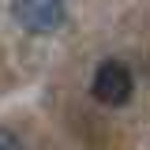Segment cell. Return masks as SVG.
Instances as JSON below:
<instances>
[{"mask_svg":"<svg viewBox=\"0 0 150 150\" xmlns=\"http://www.w3.org/2000/svg\"><path fill=\"white\" fill-rule=\"evenodd\" d=\"M11 15L30 34H53L64 26L68 8H64V0H11Z\"/></svg>","mask_w":150,"mask_h":150,"instance_id":"obj_1","label":"cell"},{"mask_svg":"<svg viewBox=\"0 0 150 150\" xmlns=\"http://www.w3.org/2000/svg\"><path fill=\"white\" fill-rule=\"evenodd\" d=\"M131 90H135V79H131V71L120 60H105V64L94 71V79H90V94L101 105H112V109H116V105H128Z\"/></svg>","mask_w":150,"mask_h":150,"instance_id":"obj_2","label":"cell"},{"mask_svg":"<svg viewBox=\"0 0 150 150\" xmlns=\"http://www.w3.org/2000/svg\"><path fill=\"white\" fill-rule=\"evenodd\" d=\"M0 150H23V139L11 128H0Z\"/></svg>","mask_w":150,"mask_h":150,"instance_id":"obj_3","label":"cell"}]
</instances>
